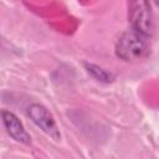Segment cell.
<instances>
[{
  "instance_id": "cell-6",
  "label": "cell",
  "mask_w": 159,
  "mask_h": 159,
  "mask_svg": "<svg viewBox=\"0 0 159 159\" xmlns=\"http://www.w3.org/2000/svg\"><path fill=\"white\" fill-rule=\"evenodd\" d=\"M154 2H155L157 5H159V0H154Z\"/></svg>"
},
{
  "instance_id": "cell-2",
  "label": "cell",
  "mask_w": 159,
  "mask_h": 159,
  "mask_svg": "<svg viewBox=\"0 0 159 159\" xmlns=\"http://www.w3.org/2000/svg\"><path fill=\"white\" fill-rule=\"evenodd\" d=\"M129 21L132 29L144 36H150L153 32V14L148 0H129Z\"/></svg>"
},
{
  "instance_id": "cell-1",
  "label": "cell",
  "mask_w": 159,
  "mask_h": 159,
  "mask_svg": "<svg viewBox=\"0 0 159 159\" xmlns=\"http://www.w3.org/2000/svg\"><path fill=\"white\" fill-rule=\"evenodd\" d=\"M147 36L135 30H128L123 32L116 42V55L123 61L132 62L142 60L148 53Z\"/></svg>"
},
{
  "instance_id": "cell-4",
  "label": "cell",
  "mask_w": 159,
  "mask_h": 159,
  "mask_svg": "<svg viewBox=\"0 0 159 159\" xmlns=\"http://www.w3.org/2000/svg\"><path fill=\"white\" fill-rule=\"evenodd\" d=\"M1 119L2 124L7 132V134L16 142L22 143V144H30L31 138L29 133L26 132L24 124L21 120L10 111H2L1 112Z\"/></svg>"
},
{
  "instance_id": "cell-3",
  "label": "cell",
  "mask_w": 159,
  "mask_h": 159,
  "mask_svg": "<svg viewBox=\"0 0 159 159\" xmlns=\"http://www.w3.org/2000/svg\"><path fill=\"white\" fill-rule=\"evenodd\" d=\"M26 113L30 117V119L42 132H45L48 137H51L55 140L60 139L61 134H60V129L56 124V120L45 106H42L40 103H32L27 107Z\"/></svg>"
},
{
  "instance_id": "cell-5",
  "label": "cell",
  "mask_w": 159,
  "mask_h": 159,
  "mask_svg": "<svg viewBox=\"0 0 159 159\" xmlns=\"http://www.w3.org/2000/svg\"><path fill=\"white\" fill-rule=\"evenodd\" d=\"M84 68L97 81H101V82H104V83H108V82L113 81L112 73L107 72L104 68L99 67L98 65H94V63H84Z\"/></svg>"
}]
</instances>
